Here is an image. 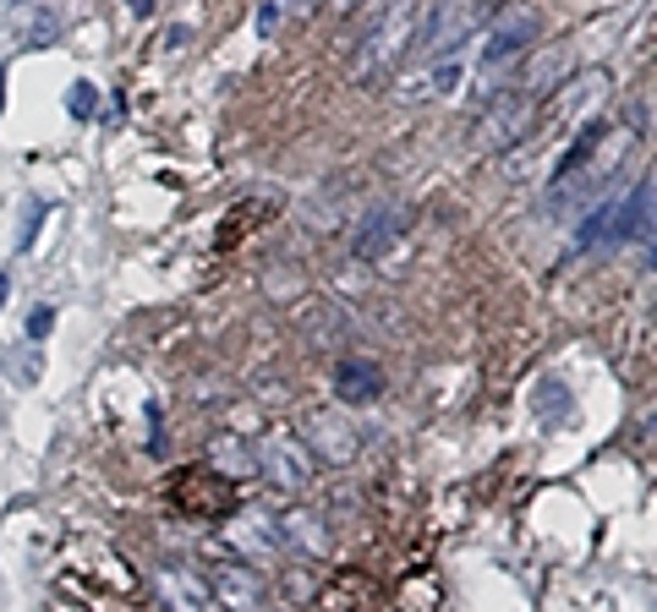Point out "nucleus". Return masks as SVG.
I'll list each match as a JSON object with an SVG mask.
<instances>
[{
  "label": "nucleus",
  "mask_w": 657,
  "mask_h": 612,
  "mask_svg": "<svg viewBox=\"0 0 657 612\" xmlns=\"http://www.w3.org/2000/svg\"><path fill=\"white\" fill-rule=\"evenodd\" d=\"M56 34H61V28H56V17H39V23L23 34V45H28V50H50V45H56Z\"/></svg>",
  "instance_id": "16"
},
{
  "label": "nucleus",
  "mask_w": 657,
  "mask_h": 612,
  "mask_svg": "<svg viewBox=\"0 0 657 612\" xmlns=\"http://www.w3.org/2000/svg\"><path fill=\"white\" fill-rule=\"evenodd\" d=\"M0 83H7V67H0ZM0 105H7V88H0Z\"/></svg>",
  "instance_id": "23"
},
{
  "label": "nucleus",
  "mask_w": 657,
  "mask_h": 612,
  "mask_svg": "<svg viewBox=\"0 0 657 612\" xmlns=\"http://www.w3.org/2000/svg\"><path fill=\"white\" fill-rule=\"evenodd\" d=\"M159 596L170 612H203L208 607V579H198V568H159Z\"/></svg>",
  "instance_id": "11"
},
{
  "label": "nucleus",
  "mask_w": 657,
  "mask_h": 612,
  "mask_svg": "<svg viewBox=\"0 0 657 612\" xmlns=\"http://www.w3.org/2000/svg\"><path fill=\"white\" fill-rule=\"evenodd\" d=\"M531 45H537V12H526V7H510V12H499V17H493V28H488L482 67H488V72H499V67H515V61H521Z\"/></svg>",
  "instance_id": "6"
},
{
  "label": "nucleus",
  "mask_w": 657,
  "mask_h": 612,
  "mask_svg": "<svg viewBox=\"0 0 657 612\" xmlns=\"http://www.w3.org/2000/svg\"><path fill=\"white\" fill-rule=\"evenodd\" d=\"M624 241H652V176L635 181V192H624V203H613V225H608V247Z\"/></svg>",
  "instance_id": "7"
},
{
  "label": "nucleus",
  "mask_w": 657,
  "mask_h": 612,
  "mask_svg": "<svg viewBox=\"0 0 657 612\" xmlns=\"http://www.w3.org/2000/svg\"><path fill=\"white\" fill-rule=\"evenodd\" d=\"M7 7H12V12H23V7H28V0H7Z\"/></svg>",
  "instance_id": "24"
},
{
  "label": "nucleus",
  "mask_w": 657,
  "mask_h": 612,
  "mask_svg": "<svg viewBox=\"0 0 657 612\" xmlns=\"http://www.w3.org/2000/svg\"><path fill=\"white\" fill-rule=\"evenodd\" d=\"M67 105H72V116H77V121H94V116H99V88H94V83H72Z\"/></svg>",
  "instance_id": "15"
},
{
  "label": "nucleus",
  "mask_w": 657,
  "mask_h": 612,
  "mask_svg": "<svg viewBox=\"0 0 657 612\" xmlns=\"http://www.w3.org/2000/svg\"><path fill=\"white\" fill-rule=\"evenodd\" d=\"M127 7H132V17H148V12H154V0H127Z\"/></svg>",
  "instance_id": "20"
},
{
  "label": "nucleus",
  "mask_w": 657,
  "mask_h": 612,
  "mask_svg": "<svg viewBox=\"0 0 657 612\" xmlns=\"http://www.w3.org/2000/svg\"><path fill=\"white\" fill-rule=\"evenodd\" d=\"M34 230H39V203L28 208V219H23V230H17V247H34Z\"/></svg>",
  "instance_id": "19"
},
{
  "label": "nucleus",
  "mask_w": 657,
  "mask_h": 612,
  "mask_svg": "<svg viewBox=\"0 0 657 612\" xmlns=\"http://www.w3.org/2000/svg\"><path fill=\"white\" fill-rule=\"evenodd\" d=\"M401 236H406V208H373V214H362V225L351 236V257L357 263H379Z\"/></svg>",
  "instance_id": "8"
},
{
  "label": "nucleus",
  "mask_w": 657,
  "mask_h": 612,
  "mask_svg": "<svg viewBox=\"0 0 657 612\" xmlns=\"http://www.w3.org/2000/svg\"><path fill=\"white\" fill-rule=\"evenodd\" d=\"M258 476L274 487V492H307V481H312V454H307V443L301 437H268L263 448H258Z\"/></svg>",
  "instance_id": "5"
},
{
  "label": "nucleus",
  "mask_w": 657,
  "mask_h": 612,
  "mask_svg": "<svg viewBox=\"0 0 657 612\" xmlns=\"http://www.w3.org/2000/svg\"><path fill=\"white\" fill-rule=\"evenodd\" d=\"M279 28V0H268V7L258 12V34H274Z\"/></svg>",
  "instance_id": "18"
},
{
  "label": "nucleus",
  "mask_w": 657,
  "mask_h": 612,
  "mask_svg": "<svg viewBox=\"0 0 657 612\" xmlns=\"http://www.w3.org/2000/svg\"><path fill=\"white\" fill-rule=\"evenodd\" d=\"M208 459H214L230 481H241V476H252V470H258V454H252V448H241L236 437H214V443H208Z\"/></svg>",
  "instance_id": "14"
},
{
  "label": "nucleus",
  "mask_w": 657,
  "mask_h": 612,
  "mask_svg": "<svg viewBox=\"0 0 657 612\" xmlns=\"http://www.w3.org/2000/svg\"><path fill=\"white\" fill-rule=\"evenodd\" d=\"M422 34V0H379L373 7V28L362 39V56H357V72L362 77H384Z\"/></svg>",
  "instance_id": "1"
},
{
  "label": "nucleus",
  "mask_w": 657,
  "mask_h": 612,
  "mask_svg": "<svg viewBox=\"0 0 657 612\" xmlns=\"http://www.w3.org/2000/svg\"><path fill=\"white\" fill-rule=\"evenodd\" d=\"M7 296H12V279H7V274H0V307H7Z\"/></svg>",
  "instance_id": "22"
},
{
  "label": "nucleus",
  "mask_w": 657,
  "mask_h": 612,
  "mask_svg": "<svg viewBox=\"0 0 657 612\" xmlns=\"http://www.w3.org/2000/svg\"><path fill=\"white\" fill-rule=\"evenodd\" d=\"M208 590H219L236 612H252L258 601H263V579L252 574V568H236V563H219V568H208Z\"/></svg>",
  "instance_id": "12"
},
{
  "label": "nucleus",
  "mask_w": 657,
  "mask_h": 612,
  "mask_svg": "<svg viewBox=\"0 0 657 612\" xmlns=\"http://www.w3.org/2000/svg\"><path fill=\"white\" fill-rule=\"evenodd\" d=\"M290 7H296V12H318V7H323V0H290Z\"/></svg>",
  "instance_id": "21"
},
{
  "label": "nucleus",
  "mask_w": 657,
  "mask_h": 612,
  "mask_svg": "<svg viewBox=\"0 0 657 612\" xmlns=\"http://www.w3.org/2000/svg\"><path fill=\"white\" fill-rule=\"evenodd\" d=\"M301 443H307L312 459H329V465H351L362 454V432L341 410H312L301 421Z\"/></svg>",
  "instance_id": "4"
},
{
  "label": "nucleus",
  "mask_w": 657,
  "mask_h": 612,
  "mask_svg": "<svg viewBox=\"0 0 657 612\" xmlns=\"http://www.w3.org/2000/svg\"><path fill=\"white\" fill-rule=\"evenodd\" d=\"M531 116H537V99L521 94V88H504L488 99L482 121H477V148H510L531 132Z\"/></svg>",
  "instance_id": "3"
},
{
  "label": "nucleus",
  "mask_w": 657,
  "mask_h": 612,
  "mask_svg": "<svg viewBox=\"0 0 657 612\" xmlns=\"http://www.w3.org/2000/svg\"><path fill=\"white\" fill-rule=\"evenodd\" d=\"M499 7L504 0H439L433 7V17H428V28L417 34V61H455L461 56V45H471L477 39V28L482 23H493L499 17Z\"/></svg>",
  "instance_id": "2"
},
{
  "label": "nucleus",
  "mask_w": 657,
  "mask_h": 612,
  "mask_svg": "<svg viewBox=\"0 0 657 612\" xmlns=\"http://www.w3.org/2000/svg\"><path fill=\"white\" fill-rule=\"evenodd\" d=\"M230 476H214V470H181L176 476V503L192 508V514H225L230 508Z\"/></svg>",
  "instance_id": "9"
},
{
  "label": "nucleus",
  "mask_w": 657,
  "mask_h": 612,
  "mask_svg": "<svg viewBox=\"0 0 657 612\" xmlns=\"http://www.w3.org/2000/svg\"><path fill=\"white\" fill-rule=\"evenodd\" d=\"M335 394H341V405H373L384 394V372L368 356H341L335 361Z\"/></svg>",
  "instance_id": "10"
},
{
  "label": "nucleus",
  "mask_w": 657,
  "mask_h": 612,
  "mask_svg": "<svg viewBox=\"0 0 657 612\" xmlns=\"http://www.w3.org/2000/svg\"><path fill=\"white\" fill-rule=\"evenodd\" d=\"M570 67H575V56H570V50H553V61H548V56H537L515 88H521V94H531V99H542V94H553V88L570 77Z\"/></svg>",
  "instance_id": "13"
},
{
  "label": "nucleus",
  "mask_w": 657,
  "mask_h": 612,
  "mask_svg": "<svg viewBox=\"0 0 657 612\" xmlns=\"http://www.w3.org/2000/svg\"><path fill=\"white\" fill-rule=\"evenodd\" d=\"M50 328H56V307H39V312L28 317V334H34V339H45Z\"/></svg>",
  "instance_id": "17"
}]
</instances>
